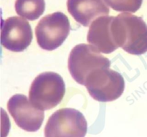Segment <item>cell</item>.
Here are the masks:
<instances>
[{
  "mask_svg": "<svg viewBox=\"0 0 147 137\" xmlns=\"http://www.w3.org/2000/svg\"><path fill=\"white\" fill-rule=\"evenodd\" d=\"M70 30V22L65 14L60 11L47 14L36 26L37 44L43 50H55L64 43Z\"/></svg>",
  "mask_w": 147,
  "mask_h": 137,
  "instance_id": "8992f818",
  "label": "cell"
},
{
  "mask_svg": "<svg viewBox=\"0 0 147 137\" xmlns=\"http://www.w3.org/2000/svg\"><path fill=\"white\" fill-rule=\"evenodd\" d=\"M7 109L17 126L26 132L38 131L44 121V111L35 107L24 95L11 96L7 103Z\"/></svg>",
  "mask_w": 147,
  "mask_h": 137,
  "instance_id": "52a82bcc",
  "label": "cell"
},
{
  "mask_svg": "<svg viewBox=\"0 0 147 137\" xmlns=\"http://www.w3.org/2000/svg\"><path fill=\"white\" fill-rule=\"evenodd\" d=\"M88 124L83 113L70 108L57 110L49 118L45 137H85Z\"/></svg>",
  "mask_w": 147,
  "mask_h": 137,
  "instance_id": "5b68a950",
  "label": "cell"
},
{
  "mask_svg": "<svg viewBox=\"0 0 147 137\" xmlns=\"http://www.w3.org/2000/svg\"><path fill=\"white\" fill-rule=\"evenodd\" d=\"M65 93L63 78L54 72H45L34 78L30 86L29 98L31 103L40 110L56 107Z\"/></svg>",
  "mask_w": 147,
  "mask_h": 137,
  "instance_id": "7a4b0ae2",
  "label": "cell"
},
{
  "mask_svg": "<svg viewBox=\"0 0 147 137\" xmlns=\"http://www.w3.org/2000/svg\"><path fill=\"white\" fill-rule=\"evenodd\" d=\"M67 7L74 20L84 27H88L98 17L110 12L103 0H67Z\"/></svg>",
  "mask_w": 147,
  "mask_h": 137,
  "instance_id": "30bf717a",
  "label": "cell"
},
{
  "mask_svg": "<svg viewBox=\"0 0 147 137\" xmlns=\"http://www.w3.org/2000/svg\"><path fill=\"white\" fill-rule=\"evenodd\" d=\"M45 9V0H16L15 10L18 15L33 21L37 20Z\"/></svg>",
  "mask_w": 147,
  "mask_h": 137,
  "instance_id": "8fae6325",
  "label": "cell"
},
{
  "mask_svg": "<svg viewBox=\"0 0 147 137\" xmlns=\"http://www.w3.org/2000/svg\"><path fill=\"white\" fill-rule=\"evenodd\" d=\"M111 29L115 43L126 53L142 55L147 52V24L141 17L120 14L114 17Z\"/></svg>",
  "mask_w": 147,
  "mask_h": 137,
  "instance_id": "6da1fadb",
  "label": "cell"
},
{
  "mask_svg": "<svg viewBox=\"0 0 147 137\" xmlns=\"http://www.w3.org/2000/svg\"><path fill=\"white\" fill-rule=\"evenodd\" d=\"M113 16H101L90 24L87 40L96 50L104 54H110L119 48L112 37L111 27Z\"/></svg>",
  "mask_w": 147,
  "mask_h": 137,
  "instance_id": "9c48e42d",
  "label": "cell"
},
{
  "mask_svg": "<svg viewBox=\"0 0 147 137\" xmlns=\"http://www.w3.org/2000/svg\"><path fill=\"white\" fill-rule=\"evenodd\" d=\"M85 86L93 99L100 102H110L123 94L125 82L123 76L118 72L102 68L88 76Z\"/></svg>",
  "mask_w": 147,
  "mask_h": 137,
  "instance_id": "277c9868",
  "label": "cell"
},
{
  "mask_svg": "<svg viewBox=\"0 0 147 137\" xmlns=\"http://www.w3.org/2000/svg\"><path fill=\"white\" fill-rule=\"evenodd\" d=\"M143 0H105L113 10L123 12H136L140 9Z\"/></svg>",
  "mask_w": 147,
  "mask_h": 137,
  "instance_id": "7c38bea8",
  "label": "cell"
},
{
  "mask_svg": "<svg viewBox=\"0 0 147 137\" xmlns=\"http://www.w3.org/2000/svg\"><path fill=\"white\" fill-rule=\"evenodd\" d=\"M111 61L100 54L92 45L79 44L71 50L68 58V69L78 83L84 85L88 76L98 69L109 68Z\"/></svg>",
  "mask_w": 147,
  "mask_h": 137,
  "instance_id": "3957f363",
  "label": "cell"
},
{
  "mask_svg": "<svg viewBox=\"0 0 147 137\" xmlns=\"http://www.w3.org/2000/svg\"><path fill=\"white\" fill-rule=\"evenodd\" d=\"M32 30L30 23L21 17H9L1 24V43L11 52H22L32 40Z\"/></svg>",
  "mask_w": 147,
  "mask_h": 137,
  "instance_id": "ba28073f",
  "label": "cell"
}]
</instances>
